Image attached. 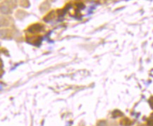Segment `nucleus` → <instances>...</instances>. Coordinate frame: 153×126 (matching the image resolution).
<instances>
[{"mask_svg": "<svg viewBox=\"0 0 153 126\" xmlns=\"http://www.w3.org/2000/svg\"><path fill=\"white\" fill-rule=\"evenodd\" d=\"M56 14H57V12H55V10L49 11V12L43 17V20H44V21L48 23V22L51 21V20H52L55 18Z\"/></svg>", "mask_w": 153, "mask_h": 126, "instance_id": "20e7f679", "label": "nucleus"}, {"mask_svg": "<svg viewBox=\"0 0 153 126\" xmlns=\"http://www.w3.org/2000/svg\"><path fill=\"white\" fill-rule=\"evenodd\" d=\"M49 9H50V4L49 3V1H44L40 5L39 10L42 14H45Z\"/></svg>", "mask_w": 153, "mask_h": 126, "instance_id": "423d86ee", "label": "nucleus"}, {"mask_svg": "<svg viewBox=\"0 0 153 126\" xmlns=\"http://www.w3.org/2000/svg\"><path fill=\"white\" fill-rule=\"evenodd\" d=\"M96 126H108L107 121L106 120H100L97 122Z\"/></svg>", "mask_w": 153, "mask_h": 126, "instance_id": "9b49d317", "label": "nucleus"}, {"mask_svg": "<svg viewBox=\"0 0 153 126\" xmlns=\"http://www.w3.org/2000/svg\"><path fill=\"white\" fill-rule=\"evenodd\" d=\"M138 126H148V125H145V124H141V125H138Z\"/></svg>", "mask_w": 153, "mask_h": 126, "instance_id": "4468645a", "label": "nucleus"}, {"mask_svg": "<svg viewBox=\"0 0 153 126\" xmlns=\"http://www.w3.org/2000/svg\"><path fill=\"white\" fill-rule=\"evenodd\" d=\"M1 39H9L12 37V30L9 28H1Z\"/></svg>", "mask_w": 153, "mask_h": 126, "instance_id": "0eeeda50", "label": "nucleus"}, {"mask_svg": "<svg viewBox=\"0 0 153 126\" xmlns=\"http://www.w3.org/2000/svg\"><path fill=\"white\" fill-rule=\"evenodd\" d=\"M19 5L21 8H28L30 6V3L28 1H20Z\"/></svg>", "mask_w": 153, "mask_h": 126, "instance_id": "9d476101", "label": "nucleus"}, {"mask_svg": "<svg viewBox=\"0 0 153 126\" xmlns=\"http://www.w3.org/2000/svg\"><path fill=\"white\" fill-rule=\"evenodd\" d=\"M133 124V122L130 119L127 117L123 118L120 120V125L121 126H130Z\"/></svg>", "mask_w": 153, "mask_h": 126, "instance_id": "6e6552de", "label": "nucleus"}, {"mask_svg": "<svg viewBox=\"0 0 153 126\" xmlns=\"http://www.w3.org/2000/svg\"><path fill=\"white\" fill-rule=\"evenodd\" d=\"M13 19L9 16H1V28L4 27H9L12 25V23H13Z\"/></svg>", "mask_w": 153, "mask_h": 126, "instance_id": "f03ea898", "label": "nucleus"}, {"mask_svg": "<svg viewBox=\"0 0 153 126\" xmlns=\"http://www.w3.org/2000/svg\"><path fill=\"white\" fill-rule=\"evenodd\" d=\"M111 115H112V118H114V119L122 117V116H124V114L119 109H115L114 111H113L112 113H111Z\"/></svg>", "mask_w": 153, "mask_h": 126, "instance_id": "1a4fd4ad", "label": "nucleus"}, {"mask_svg": "<svg viewBox=\"0 0 153 126\" xmlns=\"http://www.w3.org/2000/svg\"><path fill=\"white\" fill-rule=\"evenodd\" d=\"M13 12V9L10 6L8 5L6 3H4V4H1V13L2 14H4L5 16L12 14Z\"/></svg>", "mask_w": 153, "mask_h": 126, "instance_id": "7ed1b4c3", "label": "nucleus"}, {"mask_svg": "<svg viewBox=\"0 0 153 126\" xmlns=\"http://www.w3.org/2000/svg\"><path fill=\"white\" fill-rule=\"evenodd\" d=\"M44 29V25L40 23H36L30 25L27 28V33L31 35H37L38 33H41Z\"/></svg>", "mask_w": 153, "mask_h": 126, "instance_id": "f257e3e1", "label": "nucleus"}, {"mask_svg": "<svg viewBox=\"0 0 153 126\" xmlns=\"http://www.w3.org/2000/svg\"><path fill=\"white\" fill-rule=\"evenodd\" d=\"M76 6H77L79 9H84L85 8V4H84L83 2H81V1H79V2L76 3Z\"/></svg>", "mask_w": 153, "mask_h": 126, "instance_id": "f8f14e48", "label": "nucleus"}, {"mask_svg": "<svg viewBox=\"0 0 153 126\" xmlns=\"http://www.w3.org/2000/svg\"><path fill=\"white\" fill-rule=\"evenodd\" d=\"M148 102H149L150 107L153 109V96L150 97V98L149 99V101H148Z\"/></svg>", "mask_w": 153, "mask_h": 126, "instance_id": "ddd939ff", "label": "nucleus"}, {"mask_svg": "<svg viewBox=\"0 0 153 126\" xmlns=\"http://www.w3.org/2000/svg\"><path fill=\"white\" fill-rule=\"evenodd\" d=\"M28 16V13L23 9H17L15 13V17L18 20H23Z\"/></svg>", "mask_w": 153, "mask_h": 126, "instance_id": "39448f33", "label": "nucleus"}]
</instances>
